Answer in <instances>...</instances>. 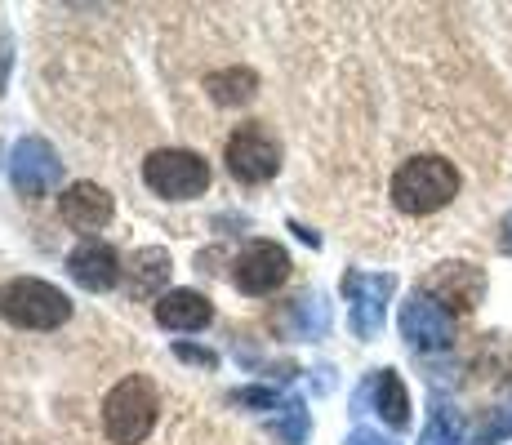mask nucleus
<instances>
[{
	"mask_svg": "<svg viewBox=\"0 0 512 445\" xmlns=\"http://www.w3.org/2000/svg\"><path fill=\"white\" fill-rule=\"evenodd\" d=\"M459 196V170L446 156H415L392 174V205L401 214H437L441 205H450Z\"/></svg>",
	"mask_w": 512,
	"mask_h": 445,
	"instance_id": "1",
	"label": "nucleus"
},
{
	"mask_svg": "<svg viewBox=\"0 0 512 445\" xmlns=\"http://www.w3.org/2000/svg\"><path fill=\"white\" fill-rule=\"evenodd\" d=\"M0 316L14 330H58L72 316V299L41 276H14L0 285Z\"/></svg>",
	"mask_w": 512,
	"mask_h": 445,
	"instance_id": "2",
	"label": "nucleus"
},
{
	"mask_svg": "<svg viewBox=\"0 0 512 445\" xmlns=\"http://www.w3.org/2000/svg\"><path fill=\"white\" fill-rule=\"evenodd\" d=\"M156 392L143 374L121 379L112 392L103 397V432L112 445H143L156 428Z\"/></svg>",
	"mask_w": 512,
	"mask_h": 445,
	"instance_id": "3",
	"label": "nucleus"
},
{
	"mask_svg": "<svg viewBox=\"0 0 512 445\" xmlns=\"http://www.w3.org/2000/svg\"><path fill=\"white\" fill-rule=\"evenodd\" d=\"M143 183L152 187L165 201H196L210 187V165L201 152H187V147H161L143 161Z\"/></svg>",
	"mask_w": 512,
	"mask_h": 445,
	"instance_id": "4",
	"label": "nucleus"
},
{
	"mask_svg": "<svg viewBox=\"0 0 512 445\" xmlns=\"http://www.w3.org/2000/svg\"><path fill=\"white\" fill-rule=\"evenodd\" d=\"M223 161H228V174L236 183H268L281 170V147L263 125H241V130L228 134V147H223Z\"/></svg>",
	"mask_w": 512,
	"mask_h": 445,
	"instance_id": "5",
	"label": "nucleus"
},
{
	"mask_svg": "<svg viewBox=\"0 0 512 445\" xmlns=\"http://www.w3.org/2000/svg\"><path fill=\"white\" fill-rule=\"evenodd\" d=\"M401 339L415 352H446L455 343V316L441 308L432 294L415 290L401 303Z\"/></svg>",
	"mask_w": 512,
	"mask_h": 445,
	"instance_id": "6",
	"label": "nucleus"
},
{
	"mask_svg": "<svg viewBox=\"0 0 512 445\" xmlns=\"http://www.w3.org/2000/svg\"><path fill=\"white\" fill-rule=\"evenodd\" d=\"M9 178L23 196H49L58 183H63V161L58 152L45 143V138H18L14 156H9Z\"/></svg>",
	"mask_w": 512,
	"mask_h": 445,
	"instance_id": "7",
	"label": "nucleus"
},
{
	"mask_svg": "<svg viewBox=\"0 0 512 445\" xmlns=\"http://www.w3.org/2000/svg\"><path fill=\"white\" fill-rule=\"evenodd\" d=\"M290 276V254L277 241H250L232 263V285L241 294H272Z\"/></svg>",
	"mask_w": 512,
	"mask_h": 445,
	"instance_id": "8",
	"label": "nucleus"
},
{
	"mask_svg": "<svg viewBox=\"0 0 512 445\" xmlns=\"http://www.w3.org/2000/svg\"><path fill=\"white\" fill-rule=\"evenodd\" d=\"M392 276H370V272H348L343 276V294L352 303V330L357 339H374L383 330V316H388V299H392Z\"/></svg>",
	"mask_w": 512,
	"mask_h": 445,
	"instance_id": "9",
	"label": "nucleus"
},
{
	"mask_svg": "<svg viewBox=\"0 0 512 445\" xmlns=\"http://www.w3.org/2000/svg\"><path fill=\"white\" fill-rule=\"evenodd\" d=\"M423 294H432L450 316L472 312L481 303V294H486V276L472 263H441L437 272H432V281L423 285Z\"/></svg>",
	"mask_w": 512,
	"mask_h": 445,
	"instance_id": "10",
	"label": "nucleus"
},
{
	"mask_svg": "<svg viewBox=\"0 0 512 445\" xmlns=\"http://www.w3.org/2000/svg\"><path fill=\"white\" fill-rule=\"evenodd\" d=\"M112 192L98 183H72L63 196H58V214H63L67 227L76 232H98V227L112 223Z\"/></svg>",
	"mask_w": 512,
	"mask_h": 445,
	"instance_id": "11",
	"label": "nucleus"
},
{
	"mask_svg": "<svg viewBox=\"0 0 512 445\" xmlns=\"http://www.w3.org/2000/svg\"><path fill=\"white\" fill-rule=\"evenodd\" d=\"M67 272H72V281L81 285V290H112L116 281H121V259H116L112 245L103 241H81L72 254H67Z\"/></svg>",
	"mask_w": 512,
	"mask_h": 445,
	"instance_id": "12",
	"label": "nucleus"
},
{
	"mask_svg": "<svg viewBox=\"0 0 512 445\" xmlns=\"http://www.w3.org/2000/svg\"><path fill=\"white\" fill-rule=\"evenodd\" d=\"M156 325L161 330H174V334H192V330H205V325L214 321V308L205 294L196 290H170L156 299Z\"/></svg>",
	"mask_w": 512,
	"mask_h": 445,
	"instance_id": "13",
	"label": "nucleus"
},
{
	"mask_svg": "<svg viewBox=\"0 0 512 445\" xmlns=\"http://www.w3.org/2000/svg\"><path fill=\"white\" fill-rule=\"evenodd\" d=\"M370 392H374V410L388 428H406L410 423V397H406V383H401L397 370H379L370 379Z\"/></svg>",
	"mask_w": 512,
	"mask_h": 445,
	"instance_id": "14",
	"label": "nucleus"
},
{
	"mask_svg": "<svg viewBox=\"0 0 512 445\" xmlns=\"http://www.w3.org/2000/svg\"><path fill=\"white\" fill-rule=\"evenodd\" d=\"M254 89H259V76H254L250 67H223V72H210V76H205V94H210L219 107H241V103H250Z\"/></svg>",
	"mask_w": 512,
	"mask_h": 445,
	"instance_id": "15",
	"label": "nucleus"
},
{
	"mask_svg": "<svg viewBox=\"0 0 512 445\" xmlns=\"http://www.w3.org/2000/svg\"><path fill=\"white\" fill-rule=\"evenodd\" d=\"M170 254L161 245H147L134 254V276H130V299H152L165 281H170Z\"/></svg>",
	"mask_w": 512,
	"mask_h": 445,
	"instance_id": "16",
	"label": "nucleus"
},
{
	"mask_svg": "<svg viewBox=\"0 0 512 445\" xmlns=\"http://www.w3.org/2000/svg\"><path fill=\"white\" fill-rule=\"evenodd\" d=\"M308 428H312L308 405H303L299 397L285 401L277 410V419H272V437H277V445H303L308 441Z\"/></svg>",
	"mask_w": 512,
	"mask_h": 445,
	"instance_id": "17",
	"label": "nucleus"
},
{
	"mask_svg": "<svg viewBox=\"0 0 512 445\" xmlns=\"http://www.w3.org/2000/svg\"><path fill=\"white\" fill-rule=\"evenodd\" d=\"M459 437H464V419H459L446 401H437L428 414V428H423L419 445H459Z\"/></svg>",
	"mask_w": 512,
	"mask_h": 445,
	"instance_id": "18",
	"label": "nucleus"
},
{
	"mask_svg": "<svg viewBox=\"0 0 512 445\" xmlns=\"http://www.w3.org/2000/svg\"><path fill=\"white\" fill-rule=\"evenodd\" d=\"M294 316H299V334H326V325H330V308H326V299H321V294L299 299Z\"/></svg>",
	"mask_w": 512,
	"mask_h": 445,
	"instance_id": "19",
	"label": "nucleus"
},
{
	"mask_svg": "<svg viewBox=\"0 0 512 445\" xmlns=\"http://www.w3.org/2000/svg\"><path fill=\"white\" fill-rule=\"evenodd\" d=\"M508 437H512V392L499 401V410L486 419V428L477 432V445H499V441H508Z\"/></svg>",
	"mask_w": 512,
	"mask_h": 445,
	"instance_id": "20",
	"label": "nucleus"
},
{
	"mask_svg": "<svg viewBox=\"0 0 512 445\" xmlns=\"http://www.w3.org/2000/svg\"><path fill=\"white\" fill-rule=\"evenodd\" d=\"M174 356L187 365H205V370H214L219 365V356H214L210 348H196V343H174Z\"/></svg>",
	"mask_w": 512,
	"mask_h": 445,
	"instance_id": "21",
	"label": "nucleus"
},
{
	"mask_svg": "<svg viewBox=\"0 0 512 445\" xmlns=\"http://www.w3.org/2000/svg\"><path fill=\"white\" fill-rule=\"evenodd\" d=\"M232 401L254 405V410H277V392H272V388H241Z\"/></svg>",
	"mask_w": 512,
	"mask_h": 445,
	"instance_id": "22",
	"label": "nucleus"
},
{
	"mask_svg": "<svg viewBox=\"0 0 512 445\" xmlns=\"http://www.w3.org/2000/svg\"><path fill=\"white\" fill-rule=\"evenodd\" d=\"M343 445H397V441H388L383 432H374V428H357Z\"/></svg>",
	"mask_w": 512,
	"mask_h": 445,
	"instance_id": "23",
	"label": "nucleus"
},
{
	"mask_svg": "<svg viewBox=\"0 0 512 445\" xmlns=\"http://www.w3.org/2000/svg\"><path fill=\"white\" fill-rule=\"evenodd\" d=\"M499 250L512 254V214H508L504 223H499Z\"/></svg>",
	"mask_w": 512,
	"mask_h": 445,
	"instance_id": "24",
	"label": "nucleus"
}]
</instances>
